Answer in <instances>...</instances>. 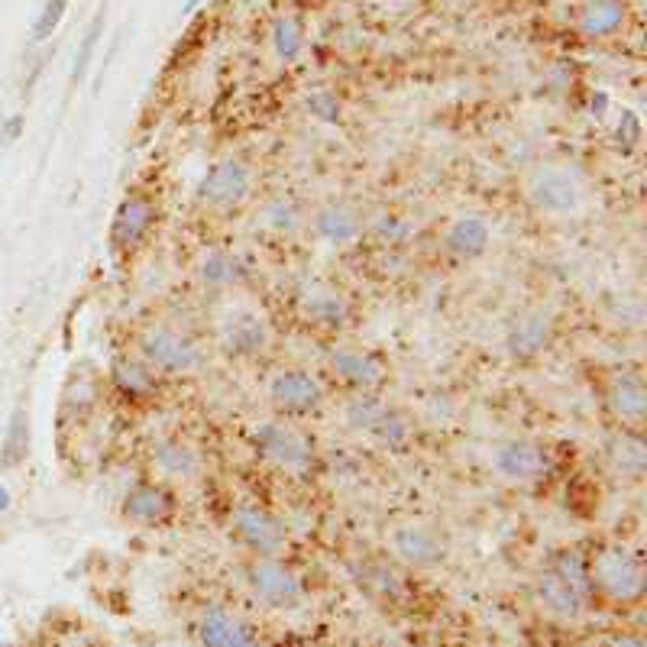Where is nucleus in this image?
<instances>
[{
    "mask_svg": "<svg viewBox=\"0 0 647 647\" xmlns=\"http://www.w3.org/2000/svg\"><path fill=\"white\" fill-rule=\"evenodd\" d=\"M440 246L450 259L457 263H476L492 250V224L486 214L463 211L447 220L444 233H440Z\"/></svg>",
    "mask_w": 647,
    "mask_h": 647,
    "instance_id": "nucleus-22",
    "label": "nucleus"
},
{
    "mask_svg": "<svg viewBox=\"0 0 647 647\" xmlns=\"http://www.w3.org/2000/svg\"><path fill=\"white\" fill-rule=\"evenodd\" d=\"M586 580L593 602L615 605V609H631L644 599L647 589V570L638 550L628 544H599L586 554Z\"/></svg>",
    "mask_w": 647,
    "mask_h": 647,
    "instance_id": "nucleus-2",
    "label": "nucleus"
},
{
    "mask_svg": "<svg viewBox=\"0 0 647 647\" xmlns=\"http://www.w3.org/2000/svg\"><path fill=\"white\" fill-rule=\"evenodd\" d=\"M343 418H347L350 431H356L366 440H373V444H379L385 450L405 447L411 434H415V424H411L405 411L392 402H385V398H379L376 392L356 395L353 402H347Z\"/></svg>",
    "mask_w": 647,
    "mask_h": 647,
    "instance_id": "nucleus-9",
    "label": "nucleus"
},
{
    "mask_svg": "<svg viewBox=\"0 0 647 647\" xmlns=\"http://www.w3.org/2000/svg\"><path fill=\"white\" fill-rule=\"evenodd\" d=\"M311 233L330 250H350L363 240L366 233V217L363 211L350 201H324L311 211L308 217Z\"/></svg>",
    "mask_w": 647,
    "mask_h": 647,
    "instance_id": "nucleus-18",
    "label": "nucleus"
},
{
    "mask_svg": "<svg viewBox=\"0 0 647 647\" xmlns=\"http://www.w3.org/2000/svg\"><path fill=\"white\" fill-rule=\"evenodd\" d=\"M534 602L541 609L557 618V622H580L593 605V593H589L586 580V554L580 550H563L554 557L550 567H544L531 583Z\"/></svg>",
    "mask_w": 647,
    "mask_h": 647,
    "instance_id": "nucleus-3",
    "label": "nucleus"
},
{
    "mask_svg": "<svg viewBox=\"0 0 647 647\" xmlns=\"http://www.w3.org/2000/svg\"><path fill=\"white\" fill-rule=\"evenodd\" d=\"M605 460L615 470V476L628 479V483H641L647 470V447L638 428H622L605 447Z\"/></svg>",
    "mask_w": 647,
    "mask_h": 647,
    "instance_id": "nucleus-26",
    "label": "nucleus"
},
{
    "mask_svg": "<svg viewBox=\"0 0 647 647\" xmlns=\"http://www.w3.org/2000/svg\"><path fill=\"white\" fill-rule=\"evenodd\" d=\"M198 4H201V0H185V7H182V13H191V10H195Z\"/></svg>",
    "mask_w": 647,
    "mask_h": 647,
    "instance_id": "nucleus-38",
    "label": "nucleus"
},
{
    "mask_svg": "<svg viewBox=\"0 0 647 647\" xmlns=\"http://www.w3.org/2000/svg\"><path fill=\"white\" fill-rule=\"evenodd\" d=\"M101 36H104V13H98L91 23H88V30L85 36H81V46L75 52V68H72V81H81L88 75V68H91V59H94V52H98V43H101Z\"/></svg>",
    "mask_w": 647,
    "mask_h": 647,
    "instance_id": "nucleus-32",
    "label": "nucleus"
},
{
    "mask_svg": "<svg viewBox=\"0 0 647 647\" xmlns=\"http://www.w3.org/2000/svg\"><path fill=\"white\" fill-rule=\"evenodd\" d=\"M602 405L622 428L641 431V424L647 418V389L638 369H612V373H605Z\"/></svg>",
    "mask_w": 647,
    "mask_h": 647,
    "instance_id": "nucleus-19",
    "label": "nucleus"
},
{
    "mask_svg": "<svg viewBox=\"0 0 647 647\" xmlns=\"http://www.w3.org/2000/svg\"><path fill=\"white\" fill-rule=\"evenodd\" d=\"M628 4L625 0H586L576 17V30L586 39H612L625 30Z\"/></svg>",
    "mask_w": 647,
    "mask_h": 647,
    "instance_id": "nucleus-25",
    "label": "nucleus"
},
{
    "mask_svg": "<svg viewBox=\"0 0 647 647\" xmlns=\"http://www.w3.org/2000/svg\"><path fill=\"white\" fill-rule=\"evenodd\" d=\"M195 275L204 288H214V292H224L243 282L246 266L237 253L224 250V246H214V250H204L195 263Z\"/></svg>",
    "mask_w": 647,
    "mask_h": 647,
    "instance_id": "nucleus-27",
    "label": "nucleus"
},
{
    "mask_svg": "<svg viewBox=\"0 0 647 647\" xmlns=\"http://www.w3.org/2000/svg\"><path fill=\"white\" fill-rule=\"evenodd\" d=\"M107 382L120 398H127L133 405H143L159 395L162 379L136 353H117L107 366Z\"/></svg>",
    "mask_w": 647,
    "mask_h": 647,
    "instance_id": "nucleus-24",
    "label": "nucleus"
},
{
    "mask_svg": "<svg viewBox=\"0 0 647 647\" xmlns=\"http://www.w3.org/2000/svg\"><path fill=\"white\" fill-rule=\"evenodd\" d=\"M266 398L279 418H308L324 408L327 392L311 369L282 366L266 379Z\"/></svg>",
    "mask_w": 647,
    "mask_h": 647,
    "instance_id": "nucleus-11",
    "label": "nucleus"
},
{
    "mask_svg": "<svg viewBox=\"0 0 647 647\" xmlns=\"http://www.w3.org/2000/svg\"><path fill=\"white\" fill-rule=\"evenodd\" d=\"M259 224H263L266 230H272V233H279V237H292V233H298L301 227H308V217H305V211H301V204L295 198L272 195L263 204V211H259Z\"/></svg>",
    "mask_w": 647,
    "mask_h": 647,
    "instance_id": "nucleus-30",
    "label": "nucleus"
},
{
    "mask_svg": "<svg viewBox=\"0 0 647 647\" xmlns=\"http://www.w3.org/2000/svg\"><path fill=\"white\" fill-rule=\"evenodd\" d=\"M243 583L250 596L272 612H295L308 599L305 580L282 557H253L243 567Z\"/></svg>",
    "mask_w": 647,
    "mask_h": 647,
    "instance_id": "nucleus-8",
    "label": "nucleus"
},
{
    "mask_svg": "<svg viewBox=\"0 0 647 647\" xmlns=\"http://www.w3.org/2000/svg\"><path fill=\"white\" fill-rule=\"evenodd\" d=\"M10 505H13V495H10V489H7V486H0V512H7Z\"/></svg>",
    "mask_w": 647,
    "mask_h": 647,
    "instance_id": "nucleus-37",
    "label": "nucleus"
},
{
    "mask_svg": "<svg viewBox=\"0 0 647 647\" xmlns=\"http://www.w3.org/2000/svg\"><path fill=\"white\" fill-rule=\"evenodd\" d=\"M175 495L159 479H140L123 492L120 515L136 528H162L175 518Z\"/></svg>",
    "mask_w": 647,
    "mask_h": 647,
    "instance_id": "nucleus-20",
    "label": "nucleus"
},
{
    "mask_svg": "<svg viewBox=\"0 0 647 647\" xmlns=\"http://www.w3.org/2000/svg\"><path fill=\"white\" fill-rule=\"evenodd\" d=\"M489 466L505 486L534 489L554 473V457H550V450L541 444V440L505 437V440H499V444H492Z\"/></svg>",
    "mask_w": 647,
    "mask_h": 647,
    "instance_id": "nucleus-10",
    "label": "nucleus"
},
{
    "mask_svg": "<svg viewBox=\"0 0 647 647\" xmlns=\"http://www.w3.org/2000/svg\"><path fill=\"white\" fill-rule=\"evenodd\" d=\"M23 127H26L23 114H13V117H7L4 123H0V143H4V146L17 143L20 136H23Z\"/></svg>",
    "mask_w": 647,
    "mask_h": 647,
    "instance_id": "nucleus-35",
    "label": "nucleus"
},
{
    "mask_svg": "<svg viewBox=\"0 0 647 647\" xmlns=\"http://www.w3.org/2000/svg\"><path fill=\"white\" fill-rule=\"evenodd\" d=\"M295 311L308 327L337 330L350 321V295L327 279H305L295 288Z\"/></svg>",
    "mask_w": 647,
    "mask_h": 647,
    "instance_id": "nucleus-16",
    "label": "nucleus"
},
{
    "mask_svg": "<svg viewBox=\"0 0 647 647\" xmlns=\"http://www.w3.org/2000/svg\"><path fill=\"white\" fill-rule=\"evenodd\" d=\"M65 13H68V0H46L36 23H33V43H46V39H52V33L59 30V23L65 20Z\"/></svg>",
    "mask_w": 647,
    "mask_h": 647,
    "instance_id": "nucleus-33",
    "label": "nucleus"
},
{
    "mask_svg": "<svg viewBox=\"0 0 647 647\" xmlns=\"http://www.w3.org/2000/svg\"><path fill=\"white\" fill-rule=\"evenodd\" d=\"M156 220H159V208H156L153 195H146V191H127V195L120 198L114 220H110V230H107L110 253L133 256L149 237H153Z\"/></svg>",
    "mask_w": 647,
    "mask_h": 647,
    "instance_id": "nucleus-13",
    "label": "nucleus"
},
{
    "mask_svg": "<svg viewBox=\"0 0 647 647\" xmlns=\"http://www.w3.org/2000/svg\"><path fill=\"white\" fill-rule=\"evenodd\" d=\"M269 43L279 62H295L301 52H305V26L298 17H279L269 30Z\"/></svg>",
    "mask_w": 647,
    "mask_h": 647,
    "instance_id": "nucleus-31",
    "label": "nucleus"
},
{
    "mask_svg": "<svg viewBox=\"0 0 647 647\" xmlns=\"http://www.w3.org/2000/svg\"><path fill=\"white\" fill-rule=\"evenodd\" d=\"M557 337V318L547 308H528L508 324L505 330V350L512 360L528 363L538 360L541 353L550 350V343Z\"/></svg>",
    "mask_w": 647,
    "mask_h": 647,
    "instance_id": "nucleus-21",
    "label": "nucleus"
},
{
    "mask_svg": "<svg viewBox=\"0 0 647 647\" xmlns=\"http://www.w3.org/2000/svg\"><path fill=\"white\" fill-rule=\"evenodd\" d=\"M136 356L153 369L159 379H188L201 373L204 347L188 327L172 321H153L136 337Z\"/></svg>",
    "mask_w": 647,
    "mask_h": 647,
    "instance_id": "nucleus-4",
    "label": "nucleus"
},
{
    "mask_svg": "<svg viewBox=\"0 0 647 647\" xmlns=\"http://www.w3.org/2000/svg\"><path fill=\"white\" fill-rule=\"evenodd\" d=\"M250 450L272 470L285 476H308L318 463V447L314 440L288 424V418H269L256 421L250 428Z\"/></svg>",
    "mask_w": 647,
    "mask_h": 647,
    "instance_id": "nucleus-5",
    "label": "nucleus"
},
{
    "mask_svg": "<svg viewBox=\"0 0 647 647\" xmlns=\"http://www.w3.org/2000/svg\"><path fill=\"white\" fill-rule=\"evenodd\" d=\"M385 544L398 567L405 570H437L450 557V538L434 518L405 515L389 525Z\"/></svg>",
    "mask_w": 647,
    "mask_h": 647,
    "instance_id": "nucleus-7",
    "label": "nucleus"
},
{
    "mask_svg": "<svg viewBox=\"0 0 647 647\" xmlns=\"http://www.w3.org/2000/svg\"><path fill=\"white\" fill-rule=\"evenodd\" d=\"M327 373L340 385H347L350 392L369 395V392H379L385 385L389 366H385V360L376 350L360 347V343H337V347L327 353Z\"/></svg>",
    "mask_w": 647,
    "mask_h": 647,
    "instance_id": "nucleus-15",
    "label": "nucleus"
},
{
    "mask_svg": "<svg viewBox=\"0 0 647 647\" xmlns=\"http://www.w3.org/2000/svg\"><path fill=\"white\" fill-rule=\"evenodd\" d=\"M149 463L159 476V483H191L198 479L204 470V460H201V450L191 444L185 437H159L153 447H149Z\"/></svg>",
    "mask_w": 647,
    "mask_h": 647,
    "instance_id": "nucleus-23",
    "label": "nucleus"
},
{
    "mask_svg": "<svg viewBox=\"0 0 647 647\" xmlns=\"http://www.w3.org/2000/svg\"><path fill=\"white\" fill-rule=\"evenodd\" d=\"M308 110H311V117H318L324 123H340V117H343L340 98L327 88H318V91L308 94Z\"/></svg>",
    "mask_w": 647,
    "mask_h": 647,
    "instance_id": "nucleus-34",
    "label": "nucleus"
},
{
    "mask_svg": "<svg viewBox=\"0 0 647 647\" xmlns=\"http://www.w3.org/2000/svg\"><path fill=\"white\" fill-rule=\"evenodd\" d=\"M521 198L544 220H580L593 208V188L583 169L563 159H541L521 175Z\"/></svg>",
    "mask_w": 647,
    "mask_h": 647,
    "instance_id": "nucleus-1",
    "label": "nucleus"
},
{
    "mask_svg": "<svg viewBox=\"0 0 647 647\" xmlns=\"http://www.w3.org/2000/svg\"><path fill=\"white\" fill-rule=\"evenodd\" d=\"M191 631L198 647H263L256 625L227 605H204Z\"/></svg>",
    "mask_w": 647,
    "mask_h": 647,
    "instance_id": "nucleus-17",
    "label": "nucleus"
},
{
    "mask_svg": "<svg viewBox=\"0 0 647 647\" xmlns=\"http://www.w3.org/2000/svg\"><path fill=\"white\" fill-rule=\"evenodd\" d=\"M214 347L230 360H259L272 347V324L263 311H256L246 301H224L214 318Z\"/></svg>",
    "mask_w": 647,
    "mask_h": 647,
    "instance_id": "nucleus-6",
    "label": "nucleus"
},
{
    "mask_svg": "<svg viewBox=\"0 0 647 647\" xmlns=\"http://www.w3.org/2000/svg\"><path fill=\"white\" fill-rule=\"evenodd\" d=\"M602 647H647V644L641 635H635V631H618V635H612Z\"/></svg>",
    "mask_w": 647,
    "mask_h": 647,
    "instance_id": "nucleus-36",
    "label": "nucleus"
},
{
    "mask_svg": "<svg viewBox=\"0 0 647 647\" xmlns=\"http://www.w3.org/2000/svg\"><path fill=\"white\" fill-rule=\"evenodd\" d=\"M30 457V411L23 405L13 408V415L7 421L4 440H0V466L4 470H17Z\"/></svg>",
    "mask_w": 647,
    "mask_h": 647,
    "instance_id": "nucleus-29",
    "label": "nucleus"
},
{
    "mask_svg": "<svg viewBox=\"0 0 647 647\" xmlns=\"http://www.w3.org/2000/svg\"><path fill=\"white\" fill-rule=\"evenodd\" d=\"M230 528L237 541L250 550L253 557H285L288 550V528L275 518L266 505L240 502L230 515Z\"/></svg>",
    "mask_w": 647,
    "mask_h": 647,
    "instance_id": "nucleus-14",
    "label": "nucleus"
},
{
    "mask_svg": "<svg viewBox=\"0 0 647 647\" xmlns=\"http://www.w3.org/2000/svg\"><path fill=\"white\" fill-rule=\"evenodd\" d=\"M356 580H360V586L366 589L369 596L385 602V605H398L408 593L402 573L395 570V560L392 563L389 560H363Z\"/></svg>",
    "mask_w": 647,
    "mask_h": 647,
    "instance_id": "nucleus-28",
    "label": "nucleus"
},
{
    "mask_svg": "<svg viewBox=\"0 0 647 647\" xmlns=\"http://www.w3.org/2000/svg\"><path fill=\"white\" fill-rule=\"evenodd\" d=\"M198 204L211 214H230L253 195V169L240 156L217 159L198 185Z\"/></svg>",
    "mask_w": 647,
    "mask_h": 647,
    "instance_id": "nucleus-12",
    "label": "nucleus"
}]
</instances>
